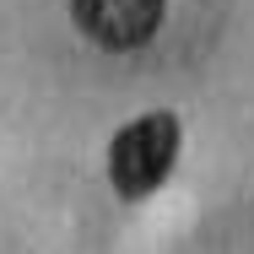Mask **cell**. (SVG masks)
<instances>
[{
  "label": "cell",
  "mask_w": 254,
  "mask_h": 254,
  "mask_svg": "<svg viewBox=\"0 0 254 254\" xmlns=\"http://www.w3.org/2000/svg\"><path fill=\"white\" fill-rule=\"evenodd\" d=\"M173 162H179V119L173 114H146V119L125 125L114 135V146H108V179H114L119 195L141 200V195H152L157 184L173 173Z\"/></svg>",
  "instance_id": "6da1fadb"
},
{
  "label": "cell",
  "mask_w": 254,
  "mask_h": 254,
  "mask_svg": "<svg viewBox=\"0 0 254 254\" xmlns=\"http://www.w3.org/2000/svg\"><path fill=\"white\" fill-rule=\"evenodd\" d=\"M76 22L103 49H141L162 22V0H76Z\"/></svg>",
  "instance_id": "7a4b0ae2"
}]
</instances>
